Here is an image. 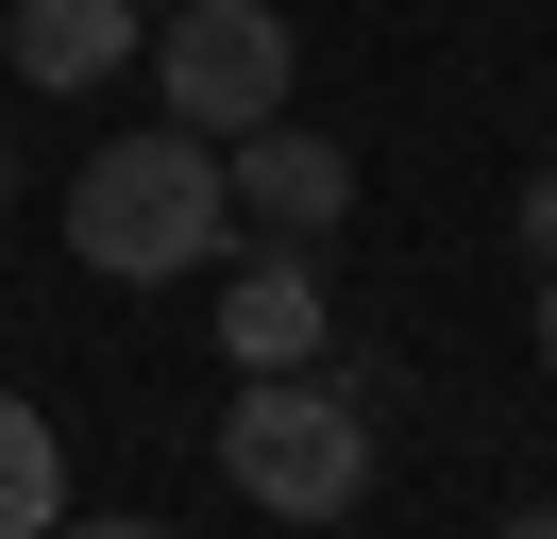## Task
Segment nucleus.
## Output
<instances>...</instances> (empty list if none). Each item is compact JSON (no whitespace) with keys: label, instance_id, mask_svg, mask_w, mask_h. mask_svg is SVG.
Returning <instances> with one entry per match:
<instances>
[{"label":"nucleus","instance_id":"nucleus-5","mask_svg":"<svg viewBox=\"0 0 557 539\" xmlns=\"http://www.w3.org/2000/svg\"><path fill=\"white\" fill-rule=\"evenodd\" d=\"M220 354H237V371H321V270H305V236L237 253V287H220Z\"/></svg>","mask_w":557,"mask_h":539},{"label":"nucleus","instance_id":"nucleus-1","mask_svg":"<svg viewBox=\"0 0 557 539\" xmlns=\"http://www.w3.org/2000/svg\"><path fill=\"white\" fill-rule=\"evenodd\" d=\"M220 236H237V186H220V152L186 118L69 168V253L102 270V287H170V270H203Z\"/></svg>","mask_w":557,"mask_h":539},{"label":"nucleus","instance_id":"nucleus-10","mask_svg":"<svg viewBox=\"0 0 557 539\" xmlns=\"http://www.w3.org/2000/svg\"><path fill=\"white\" fill-rule=\"evenodd\" d=\"M541 371H557V253H541Z\"/></svg>","mask_w":557,"mask_h":539},{"label":"nucleus","instance_id":"nucleus-8","mask_svg":"<svg viewBox=\"0 0 557 539\" xmlns=\"http://www.w3.org/2000/svg\"><path fill=\"white\" fill-rule=\"evenodd\" d=\"M523 253H557V168H541V186H523Z\"/></svg>","mask_w":557,"mask_h":539},{"label":"nucleus","instance_id":"nucleus-3","mask_svg":"<svg viewBox=\"0 0 557 539\" xmlns=\"http://www.w3.org/2000/svg\"><path fill=\"white\" fill-rule=\"evenodd\" d=\"M152 85H170L186 135H253V118H287V17H271V0H170Z\"/></svg>","mask_w":557,"mask_h":539},{"label":"nucleus","instance_id":"nucleus-9","mask_svg":"<svg viewBox=\"0 0 557 539\" xmlns=\"http://www.w3.org/2000/svg\"><path fill=\"white\" fill-rule=\"evenodd\" d=\"M51 539H170V523H51Z\"/></svg>","mask_w":557,"mask_h":539},{"label":"nucleus","instance_id":"nucleus-2","mask_svg":"<svg viewBox=\"0 0 557 539\" xmlns=\"http://www.w3.org/2000/svg\"><path fill=\"white\" fill-rule=\"evenodd\" d=\"M220 472H237V505H271V523H338V505L372 489V422H355L321 371H237Z\"/></svg>","mask_w":557,"mask_h":539},{"label":"nucleus","instance_id":"nucleus-7","mask_svg":"<svg viewBox=\"0 0 557 539\" xmlns=\"http://www.w3.org/2000/svg\"><path fill=\"white\" fill-rule=\"evenodd\" d=\"M51 523H69V455L35 404H0V539H51Z\"/></svg>","mask_w":557,"mask_h":539},{"label":"nucleus","instance_id":"nucleus-6","mask_svg":"<svg viewBox=\"0 0 557 539\" xmlns=\"http://www.w3.org/2000/svg\"><path fill=\"white\" fill-rule=\"evenodd\" d=\"M119 34H136V0H17L0 51H17V85L85 101V85H119Z\"/></svg>","mask_w":557,"mask_h":539},{"label":"nucleus","instance_id":"nucleus-4","mask_svg":"<svg viewBox=\"0 0 557 539\" xmlns=\"http://www.w3.org/2000/svg\"><path fill=\"white\" fill-rule=\"evenodd\" d=\"M220 186H237L271 236H338V202H355V152H338V135H305V118H253Z\"/></svg>","mask_w":557,"mask_h":539},{"label":"nucleus","instance_id":"nucleus-11","mask_svg":"<svg viewBox=\"0 0 557 539\" xmlns=\"http://www.w3.org/2000/svg\"><path fill=\"white\" fill-rule=\"evenodd\" d=\"M507 539H557V505H523V523H507Z\"/></svg>","mask_w":557,"mask_h":539},{"label":"nucleus","instance_id":"nucleus-12","mask_svg":"<svg viewBox=\"0 0 557 539\" xmlns=\"http://www.w3.org/2000/svg\"><path fill=\"white\" fill-rule=\"evenodd\" d=\"M152 17H170V0H152Z\"/></svg>","mask_w":557,"mask_h":539}]
</instances>
